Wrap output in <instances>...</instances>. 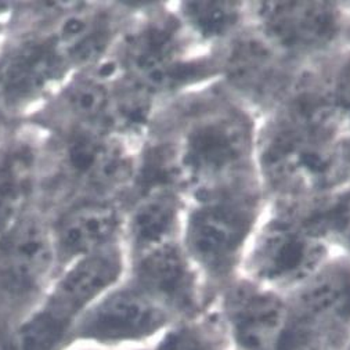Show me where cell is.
<instances>
[{
	"instance_id": "1",
	"label": "cell",
	"mask_w": 350,
	"mask_h": 350,
	"mask_svg": "<svg viewBox=\"0 0 350 350\" xmlns=\"http://www.w3.org/2000/svg\"><path fill=\"white\" fill-rule=\"evenodd\" d=\"M339 116L324 90H304L285 104L260 147L270 185L284 191H313L343 178L335 135Z\"/></svg>"
},
{
	"instance_id": "2",
	"label": "cell",
	"mask_w": 350,
	"mask_h": 350,
	"mask_svg": "<svg viewBox=\"0 0 350 350\" xmlns=\"http://www.w3.org/2000/svg\"><path fill=\"white\" fill-rule=\"evenodd\" d=\"M259 196L241 178L204 189L186 227L187 255L200 270L215 302L239 277L241 251L256 221Z\"/></svg>"
},
{
	"instance_id": "3",
	"label": "cell",
	"mask_w": 350,
	"mask_h": 350,
	"mask_svg": "<svg viewBox=\"0 0 350 350\" xmlns=\"http://www.w3.org/2000/svg\"><path fill=\"white\" fill-rule=\"evenodd\" d=\"M124 273V255L116 245L71 263L55 275L8 350H67L70 335L81 317L122 281Z\"/></svg>"
},
{
	"instance_id": "4",
	"label": "cell",
	"mask_w": 350,
	"mask_h": 350,
	"mask_svg": "<svg viewBox=\"0 0 350 350\" xmlns=\"http://www.w3.org/2000/svg\"><path fill=\"white\" fill-rule=\"evenodd\" d=\"M285 299L273 350H345L350 342V260L327 262Z\"/></svg>"
},
{
	"instance_id": "5",
	"label": "cell",
	"mask_w": 350,
	"mask_h": 350,
	"mask_svg": "<svg viewBox=\"0 0 350 350\" xmlns=\"http://www.w3.org/2000/svg\"><path fill=\"white\" fill-rule=\"evenodd\" d=\"M55 266L51 231L38 217H23L0 241V350L40 304Z\"/></svg>"
},
{
	"instance_id": "6",
	"label": "cell",
	"mask_w": 350,
	"mask_h": 350,
	"mask_svg": "<svg viewBox=\"0 0 350 350\" xmlns=\"http://www.w3.org/2000/svg\"><path fill=\"white\" fill-rule=\"evenodd\" d=\"M251 139V124L237 109L219 107L194 116L176 150L180 176L202 189L239 179Z\"/></svg>"
},
{
	"instance_id": "7",
	"label": "cell",
	"mask_w": 350,
	"mask_h": 350,
	"mask_svg": "<svg viewBox=\"0 0 350 350\" xmlns=\"http://www.w3.org/2000/svg\"><path fill=\"white\" fill-rule=\"evenodd\" d=\"M327 248L299 213L274 215L260 230L244 262V277L289 294L327 263Z\"/></svg>"
},
{
	"instance_id": "8",
	"label": "cell",
	"mask_w": 350,
	"mask_h": 350,
	"mask_svg": "<svg viewBox=\"0 0 350 350\" xmlns=\"http://www.w3.org/2000/svg\"><path fill=\"white\" fill-rule=\"evenodd\" d=\"M172 316L129 280L103 294L72 329L67 350L92 345L104 349L151 346L172 324Z\"/></svg>"
},
{
	"instance_id": "9",
	"label": "cell",
	"mask_w": 350,
	"mask_h": 350,
	"mask_svg": "<svg viewBox=\"0 0 350 350\" xmlns=\"http://www.w3.org/2000/svg\"><path fill=\"white\" fill-rule=\"evenodd\" d=\"M55 176L88 200L104 196L129 182L135 165L122 144L104 128L64 131L54 152Z\"/></svg>"
},
{
	"instance_id": "10",
	"label": "cell",
	"mask_w": 350,
	"mask_h": 350,
	"mask_svg": "<svg viewBox=\"0 0 350 350\" xmlns=\"http://www.w3.org/2000/svg\"><path fill=\"white\" fill-rule=\"evenodd\" d=\"M129 281L174 321L198 317L213 305L200 270L174 241L135 256Z\"/></svg>"
},
{
	"instance_id": "11",
	"label": "cell",
	"mask_w": 350,
	"mask_h": 350,
	"mask_svg": "<svg viewBox=\"0 0 350 350\" xmlns=\"http://www.w3.org/2000/svg\"><path fill=\"white\" fill-rule=\"evenodd\" d=\"M231 350H273L286 308L284 294L239 275L213 305Z\"/></svg>"
},
{
	"instance_id": "12",
	"label": "cell",
	"mask_w": 350,
	"mask_h": 350,
	"mask_svg": "<svg viewBox=\"0 0 350 350\" xmlns=\"http://www.w3.org/2000/svg\"><path fill=\"white\" fill-rule=\"evenodd\" d=\"M68 67L55 33L23 38L0 54V104L10 109L29 104Z\"/></svg>"
},
{
	"instance_id": "13",
	"label": "cell",
	"mask_w": 350,
	"mask_h": 350,
	"mask_svg": "<svg viewBox=\"0 0 350 350\" xmlns=\"http://www.w3.org/2000/svg\"><path fill=\"white\" fill-rule=\"evenodd\" d=\"M258 17L265 38L291 54L323 50L340 27L335 8L325 2H262Z\"/></svg>"
},
{
	"instance_id": "14",
	"label": "cell",
	"mask_w": 350,
	"mask_h": 350,
	"mask_svg": "<svg viewBox=\"0 0 350 350\" xmlns=\"http://www.w3.org/2000/svg\"><path fill=\"white\" fill-rule=\"evenodd\" d=\"M121 227V215L105 200L74 204L58 217L51 231L57 265L71 263L113 245Z\"/></svg>"
},
{
	"instance_id": "15",
	"label": "cell",
	"mask_w": 350,
	"mask_h": 350,
	"mask_svg": "<svg viewBox=\"0 0 350 350\" xmlns=\"http://www.w3.org/2000/svg\"><path fill=\"white\" fill-rule=\"evenodd\" d=\"M178 27L170 21L143 27L126 39L124 64L135 85L147 90L172 81L178 74Z\"/></svg>"
},
{
	"instance_id": "16",
	"label": "cell",
	"mask_w": 350,
	"mask_h": 350,
	"mask_svg": "<svg viewBox=\"0 0 350 350\" xmlns=\"http://www.w3.org/2000/svg\"><path fill=\"white\" fill-rule=\"evenodd\" d=\"M36 150L24 140L0 146V241L24 217L33 191Z\"/></svg>"
},
{
	"instance_id": "17",
	"label": "cell",
	"mask_w": 350,
	"mask_h": 350,
	"mask_svg": "<svg viewBox=\"0 0 350 350\" xmlns=\"http://www.w3.org/2000/svg\"><path fill=\"white\" fill-rule=\"evenodd\" d=\"M180 201L173 190H161L140 198L129 220L135 256L173 241L179 226Z\"/></svg>"
},
{
	"instance_id": "18",
	"label": "cell",
	"mask_w": 350,
	"mask_h": 350,
	"mask_svg": "<svg viewBox=\"0 0 350 350\" xmlns=\"http://www.w3.org/2000/svg\"><path fill=\"white\" fill-rule=\"evenodd\" d=\"M112 94L104 81L94 77H82L72 81L57 103L58 118L67 120V128H104L108 129V116Z\"/></svg>"
},
{
	"instance_id": "19",
	"label": "cell",
	"mask_w": 350,
	"mask_h": 350,
	"mask_svg": "<svg viewBox=\"0 0 350 350\" xmlns=\"http://www.w3.org/2000/svg\"><path fill=\"white\" fill-rule=\"evenodd\" d=\"M71 64H90L98 60L112 36V23L104 14L71 17L55 32Z\"/></svg>"
},
{
	"instance_id": "20",
	"label": "cell",
	"mask_w": 350,
	"mask_h": 350,
	"mask_svg": "<svg viewBox=\"0 0 350 350\" xmlns=\"http://www.w3.org/2000/svg\"><path fill=\"white\" fill-rule=\"evenodd\" d=\"M150 350H231L221 323L211 308L204 314L174 321Z\"/></svg>"
},
{
	"instance_id": "21",
	"label": "cell",
	"mask_w": 350,
	"mask_h": 350,
	"mask_svg": "<svg viewBox=\"0 0 350 350\" xmlns=\"http://www.w3.org/2000/svg\"><path fill=\"white\" fill-rule=\"evenodd\" d=\"M299 216L316 236L350 251V190L329 197Z\"/></svg>"
},
{
	"instance_id": "22",
	"label": "cell",
	"mask_w": 350,
	"mask_h": 350,
	"mask_svg": "<svg viewBox=\"0 0 350 350\" xmlns=\"http://www.w3.org/2000/svg\"><path fill=\"white\" fill-rule=\"evenodd\" d=\"M275 60L267 46L258 42L243 43L236 49L230 60L231 78L247 90H262L265 86L274 88Z\"/></svg>"
},
{
	"instance_id": "23",
	"label": "cell",
	"mask_w": 350,
	"mask_h": 350,
	"mask_svg": "<svg viewBox=\"0 0 350 350\" xmlns=\"http://www.w3.org/2000/svg\"><path fill=\"white\" fill-rule=\"evenodd\" d=\"M182 9L189 24L204 38L228 33L240 20L236 2H186Z\"/></svg>"
},
{
	"instance_id": "24",
	"label": "cell",
	"mask_w": 350,
	"mask_h": 350,
	"mask_svg": "<svg viewBox=\"0 0 350 350\" xmlns=\"http://www.w3.org/2000/svg\"><path fill=\"white\" fill-rule=\"evenodd\" d=\"M327 93L339 118L350 120V58L339 67Z\"/></svg>"
},
{
	"instance_id": "25",
	"label": "cell",
	"mask_w": 350,
	"mask_h": 350,
	"mask_svg": "<svg viewBox=\"0 0 350 350\" xmlns=\"http://www.w3.org/2000/svg\"><path fill=\"white\" fill-rule=\"evenodd\" d=\"M338 154L343 176H350V133L338 142Z\"/></svg>"
},
{
	"instance_id": "26",
	"label": "cell",
	"mask_w": 350,
	"mask_h": 350,
	"mask_svg": "<svg viewBox=\"0 0 350 350\" xmlns=\"http://www.w3.org/2000/svg\"><path fill=\"white\" fill-rule=\"evenodd\" d=\"M6 12H8V5L0 2V27H2V20H3Z\"/></svg>"
},
{
	"instance_id": "27",
	"label": "cell",
	"mask_w": 350,
	"mask_h": 350,
	"mask_svg": "<svg viewBox=\"0 0 350 350\" xmlns=\"http://www.w3.org/2000/svg\"><path fill=\"white\" fill-rule=\"evenodd\" d=\"M345 350H350V342H349V343H347V346H346V347H345Z\"/></svg>"
}]
</instances>
